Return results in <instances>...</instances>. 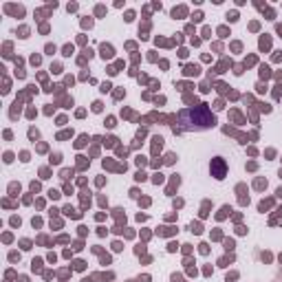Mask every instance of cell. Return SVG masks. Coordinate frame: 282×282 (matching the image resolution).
Masks as SVG:
<instances>
[{
  "instance_id": "6da1fadb",
  "label": "cell",
  "mask_w": 282,
  "mask_h": 282,
  "mask_svg": "<svg viewBox=\"0 0 282 282\" xmlns=\"http://www.w3.org/2000/svg\"><path fill=\"white\" fill-rule=\"evenodd\" d=\"M179 119H181V130H207V128H212L216 123L214 115L210 112V108L205 104L181 110Z\"/></svg>"
},
{
  "instance_id": "7a4b0ae2",
  "label": "cell",
  "mask_w": 282,
  "mask_h": 282,
  "mask_svg": "<svg viewBox=\"0 0 282 282\" xmlns=\"http://www.w3.org/2000/svg\"><path fill=\"white\" fill-rule=\"evenodd\" d=\"M212 174L216 179H223L225 176V161L221 159V157H216V159L212 161Z\"/></svg>"
},
{
  "instance_id": "3957f363",
  "label": "cell",
  "mask_w": 282,
  "mask_h": 282,
  "mask_svg": "<svg viewBox=\"0 0 282 282\" xmlns=\"http://www.w3.org/2000/svg\"><path fill=\"white\" fill-rule=\"evenodd\" d=\"M101 51H104V53H101L104 58H110V55H112V49H110V47H106V44L101 47Z\"/></svg>"
}]
</instances>
